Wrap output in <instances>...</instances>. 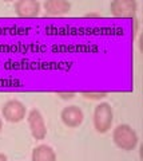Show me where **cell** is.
Here are the masks:
<instances>
[{
  "label": "cell",
  "mask_w": 143,
  "mask_h": 161,
  "mask_svg": "<svg viewBox=\"0 0 143 161\" xmlns=\"http://www.w3.org/2000/svg\"><path fill=\"white\" fill-rule=\"evenodd\" d=\"M112 141L119 149L125 152H131L136 148L139 137L132 126L127 124H120L112 130Z\"/></svg>",
  "instance_id": "cell-1"
},
{
  "label": "cell",
  "mask_w": 143,
  "mask_h": 161,
  "mask_svg": "<svg viewBox=\"0 0 143 161\" xmlns=\"http://www.w3.org/2000/svg\"><path fill=\"white\" fill-rule=\"evenodd\" d=\"M112 121H114V112H112L111 105L107 102H100L99 105H96L92 115V124L96 132L100 134L110 132Z\"/></svg>",
  "instance_id": "cell-2"
},
{
  "label": "cell",
  "mask_w": 143,
  "mask_h": 161,
  "mask_svg": "<svg viewBox=\"0 0 143 161\" xmlns=\"http://www.w3.org/2000/svg\"><path fill=\"white\" fill-rule=\"evenodd\" d=\"M2 115L7 122L11 124H19L26 118L27 115V108L23 102L19 99H9L2 108Z\"/></svg>",
  "instance_id": "cell-3"
},
{
  "label": "cell",
  "mask_w": 143,
  "mask_h": 161,
  "mask_svg": "<svg viewBox=\"0 0 143 161\" xmlns=\"http://www.w3.org/2000/svg\"><path fill=\"white\" fill-rule=\"evenodd\" d=\"M27 122L32 137L35 140H44L47 136V125L43 114L38 109H32L27 114Z\"/></svg>",
  "instance_id": "cell-4"
},
{
  "label": "cell",
  "mask_w": 143,
  "mask_h": 161,
  "mask_svg": "<svg viewBox=\"0 0 143 161\" xmlns=\"http://www.w3.org/2000/svg\"><path fill=\"white\" fill-rule=\"evenodd\" d=\"M110 11L115 18H135L138 4L135 0H114L110 4Z\"/></svg>",
  "instance_id": "cell-5"
},
{
  "label": "cell",
  "mask_w": 143,
  "mask_h": 161,
  "mask_svg": "<svg viewBox=\"0 0 143 161\" xmlns=\"http://www.w3.org/2000/svg\"><path fill=\"white\" fill-rule=\"evenodd\" d=\"M60 119L67 128L74 129V128L80 126L83 124V121H84V113L76 105H71V106L63 108L60 113Z\"/></svg>",
  "instance_id": "cell-6"
},
{
  "label": "cell",
  "mask_w": 143,
  "mask_h": 161,
  "mask_svg": "<svg viewBox=\"0 0 143 161\" xmlns=\"http://www.w3.org/2000/svg\"><path fill=\"white\" fill-rule=\"evenodd\" d=\"M42 4L38 0H18L15 11L19 18H36L40 14Z\"/></svg>",
  "instance_id": "cell-7"
},
{
  "label": "cell",
  "mask_w": 143,
  "mask_h": 161,
  "mask_svg": "<svg viewBox=\"0 0 143 161\" xmlns=\"http://www.w3.org/2000/svg\"><path fill=\"white\" fill-rule=\"evenodd\" d=\"M43 7L47 16H62L70 12L71 3L66 0H46Z\"/></svg>",
  "instance_id": "cell-8"
},
{
  "label": "cell",
  "mask_w": 143,
  "mask_h": 161,
  "mask_svg": "<svg viewBox=\"0 0 143 161\" xmlns=\"http://www.w3.org/2000/svg\"><path fill=\"white\" fill-rule=\"evenodd\" d=\"M31 161H56V153L50 145L40 144L33 148Z\"/></svg>",
  "instance_id": "cell-9"
},
{
  "label": "cell",
  "mask_w": 143,
  "mask_h": 161,
  "mask_svg": "<svg viewBox=\"0 0 143 161\" xmlns=\"http://www.w3.org/2000/svg\"><path fill=\"white\" fill-rule=\"evenodd\" d=\"M82 95L91 101H100L107 97V92H83Z\"/></svg>",
  "instance_id": "cell-10"
},
{
  "label": "cell",
  "mask_w": 143,
  "mask_h": 161,
  "mask_svg": "<svg viewBox=\"0 0 143 161\" xmlns=\"http://www.w3.org/2000/svg\"><path fill=\"white\" fill-rule=\"evenodd\" d=\"M56 95H58V97H60L62 99H72L74 97H75V93H72V92H70V93H67V92H58Z\"/></svg>",
  "instance_id": "cell-11"
},
{
  "label": "cell",
  "mask_w": 143,
  "mask_h": 161,
  "mask_svg": "<svg viewBox=\"0 0 143 161\" xmlns=\"http://www.w3.org/2000/svg\"><path fill=\"white\" fill-rule=\"evenodd\" d=\"M0 161H8L7 158V156L4 154V153H0Z\"/></svg>",
  "instance_id": "cell-12"
},
{
  "label": "cell",
  "mask_w": 143,
  "mask_h": 161,
  "mask_svg": "<svg viewBox=\"0 0 143 161\" xmlns=\"http://www.w3.org/2000/svg\"><path fill=\"white\" fill-rule=\"evenodd\" d=\"M2 129H3V118L0 117V132H2Z\"/></svg>",
  "instance_id": "cell-13"
}]
</instances>
